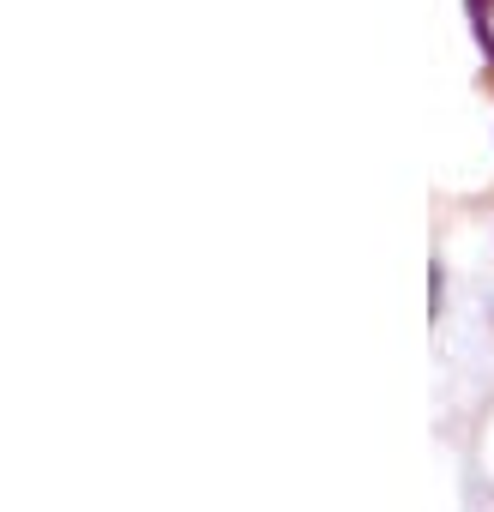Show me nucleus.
Here are the masks:
<instances>
[{"mask_svg":"<svg viewBox=\"0 0 494 512\" xmlns=\"http://www.w3.org/2000/svg\"><path fill=\"white\" fill-rule=\"evenodd\" d=\"M470 19H476V37H482V49L494 55V0H470Z\"/></svg>","mask_w":494,"mask_h":512,"instance_id":"obj_1","label":"nucleus"}]
</instances>
